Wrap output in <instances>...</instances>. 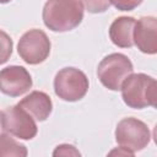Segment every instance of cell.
Returning a JSON list of instances; mask_svg holds the SVG:
<instances>
[{
  "label": "cell",
  "mask_w": 157,
  "mask_h": 157,
  "mask_svg": "<svg viewBox=\"0 0 157 157\" xmlns=\"http://www.w3.org/2000/svg\"><path fill=\"white\" fill-rule=\"evenodd\" d=\"M43 22L53 32H67L76 28L83 18L80 0H48L43 7Z\"/></svg>",
  "instance_id": "6da1fadb"
},
{
  "label": "cell",
  "mask_w": 157,
  "mask_h": 157,
  "mask_svg": "<svg viewBox=\"0 0 157 157\" xmlns=\"http://www.w3.org/2000/svg\"><path fill=\"white\" fill-rule=\"evenodd\" d=\"M124 103L134 109L155 107L157 98L156 80L146 74H130L121 83Z\"/></svg>",
  "instance_id": "7a4b0ae2"
},
{
  "label": "cell",
  "mask_w": 157,
  "mask_h": 157,
  "mask_svg": "<svg viewBox=\"0 0 157 157\" xmlns=\"http://www.w3.org/2000/svg\"><path fill=\"white\" fill-rule=\"evenodd\" d=\"M132 64L126 55L113 53L102 59L97 69V75L104 87L110 91H118L124 80L132 74Z\"/></svg>",
  "instance_id": "3957f363"
},
{
  "label": "cell",
  "mask_w": 157,
  "mask_h": 157,
  "mask_svg": "<svg viewBox=\"0 0 157 157\" xmlns=\"http://www.w3.org/2000/svg\"><path fill=\"white\" fill-rule=\"evenodd\" d=\"M54 91L55 94L63 101H80L88 91V78L78 69L64 67L55 75Z\"/></svg>",
  "instance_id": "277c9868"
},
{
  "label": "cell",
  "mask_w": 157,
  "mask_h": 157,
  "mask_svg": "<svg viewBox=\"0 0 157 157\" xmlns=\"http://www.w3.org/2000/svg\"><path fill=\"white\" fill-rule=\"evenodd\" d=\"M115 140L120 147L135 155L148 145L151 132L144 121L136 118H124L117 125Z\"/></svg>",
  "instance_id": "5b68a950"
},
{
  "label": "cell",
  "mask_w": 157,
  "mask_h": 157,
  "mask_svg": "<svg viewBox=\"0 0 157 157\" xmlns=\"http://www.w3.org/2000/svg\"><path fill=\"white\" fill-rule=\"evenodd\" d=\"M50 47L52 44L48 36L43 31L34 28L22 34L18 40L17 52L25 63L37 65L49 56Z\"/></svg>",
  "instance_id": "8992f818"
},
{
  "label": "cell",
  "mask_w": 157,
  "mask_h": 157,
  "mask_svg": "<svg viewBox=\"0 0 157 157\" xmlns=\"http://www.w3.org/2000/svg\"><path fill=\"white\" fill-rule=\"evenodd\" d=\"M4 130L18 139L31 140L37 135V125L33 117L18 105L9 107L4 112Z\"/></svg>",
  "instance_id": "52a82bcc"
},
{
  "label": "cell",
  "mask_w": 157,
  "mask_h": 157,
  "mask_svg": "<svg viewBox=\"0 0 157 157\" xmlns=\"http://www.w3.org/2000/svg\"><path fill=\"white\" fill-rule=\"evenodd\" d=\"M32 87L29 72L18 65H11L0 71V91L10 97L25 94Z\"/></svg>",
  "instance_id": "ba28073f"
},
{
  "label": "cell",
  "mask_w": 157,
  "mask_h": 157,
  "mask_svg": "<svg viewBox=\"0 0 157 157\" xmlns=\"http://www.w3.org/2000/svg\"><path fill=\"white\" fill-rule=\"evenodd\" d=\"M134 43L137 49L145 54H156L157 53V20L152 16L141 17L135 22Z\"/></svg>",
  "instance_id": "9c48e42d"
},
{
  "label": "cell",
  "mask_w": 157,
  "mask_h": 157,
  "mask_svg": "<svg viewBox=\"0 0 157 157\" xmlns=\"http://www.w3.org/2000/svg\"><path fill=\"white\" fill-rule=\"evenodd\" d=\"M18 107L29 113L38 121H44L52 113L53 103L50 97L42 91H33L25 98H22L18 103Z\"/></svg>",
  "instance_id": "30bf717a"
},
{
  "label": "cell",
  "mask_w": 157,
  "mask_h": 157,
  "mask_svg": "<svg viewBox=\"0 0 157 157\" xmlns=\"http://www.w3.org/2000/svg\"><path fill=\"white\" fill-rule=\"evenodd\" d=\"M135 18L121 16L113 21L109 27V37L110 40L120 48H130L134 44L132 33L135 27Z\"/></svg>",
  "instance_id": "8fae6325"
},
{
  "label": "cell",
  "mask_w": 157,
  "mask_h": 157,
  "mask_svg": "<svg viewBox=\"0 0 157 157\" xmlns=\"http://www.w3.org/2000/svg\"><path fill=\"white\" fill-rule=\"evenodd\" d=\"M4 156H27V148L25 145L17 142L9 134H0V157Z\"/></svg>",
  "instance_id": "7c38bea8"
},
{
  "label": "cell",
  "mask_w": 157,
  "mask_h": 157,
  "mask_svg": "<svg viewBox=\"0 0 157 157\" xmlns=\"http://www.w3.org/2000/svg\"><path fill=\"white\" fill-rule=\"evenodd\" d=\"M12 47H13V43L10 36L6 32L0 29V65L5 64L10 59L12 54Z\"/></svg>",
  "instance_id": "4fadbf2b"
},
{
  "label": "cell",
  "mask_w": 157,
  "mask_h": 157,
  "mask_svg": "<svg viewBox=\"0 0 157 157\" xmlns=\"http://www.w3.org/2000/svg\"><path fill=\"white\" fill-rule=\"evenodd\" d=\"M86 10L91 13H99L104 12L109 9L110 1L109 0H81Z\"/></svg>",
  "instance_id": "5bb4252c"
},
{
  "label": "cell",
  "mask_w": 157,
  "mask_h": 157,
  "mask_svg": "<svg viewBox=\"0 0 157 157\" xmlns=\"http://www.w3.org/2000/svg\"><path fill=\"white\" fill-rule=\"evenodd\" d=\"M109 1L120 11H131L142 2V0H109Z\"/></svg>",
  "instance_id": "9a60e30c"
},
{
  "label": "cell",
  "mask_w": 157,
  "mask_h": 157,
  "mask_svg": "<svg viewBox=\"0 0 157 157\" xmlns=\"http://www.w3.org/2000/svg\"><path fill=\"white\" fill-rule=\"evenodd\" d=\"M53 156H80V152L72 145L64 144V145H59L55 148Z\"/></svg>",
  "instance_id": "2e32d148"
},
{
  "label": "cell",
  "mask_w": 157,
  "mask_h": 157,
  "mask_svg": "<svg viewBox=\"0 0 157 157\" xmlns=\"http://www.w3.org/2000/svg\"><path fill=\"white\" fill-rule=\"evenodd\" d=\"M2 119H4V112L0 110V134H1V131L4 130V126H2Z\"/></svg>",
  "instance_id": "e0dca14e"
},
{
  "label": "cell",
  "mask_w": 157,
  "mask_h": 157,
  "mask_svg": "<svg viewBox=\"0 0 157 157\" xmlns=\"http://www.w3.org/2000/svg\"><path fill=\"white\" fill-rule=\"evenodd\" d=\"M11 0H0V4H6V2H10Z\"/></svg>",
  "instance_id": "ac0fdd59"
}]
</instances>
